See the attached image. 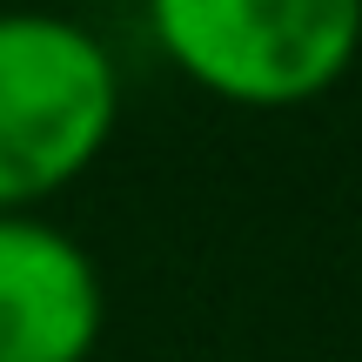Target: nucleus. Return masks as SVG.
<instances>
[{"label":"nucleus","mask_w":362,"mask_h":362,"mask_svg":"<svg viewBox=\"0 0 362 362\" xmlns=\"http://www.w3.org/2000/svg\"><path fill=\"white\" fill-rule=\"evenodd\" d=\"M148 40L208 101L288 115L362 61V0H141Z\"/></svg>","instance_id":"obj_2"},{"label":"nucleus","mask_w":362,"mask_h":362,"mask_svg":"<svg viewBox=\"0 0 362 362\" xmlns=\"http://www.w3.org/2000/svg\"><path fill=\"white\" fill-rule=\"evenodd\" d=\"M121 61L94 27L0 7V215H40L107 155L121 128Z\"/></svg>","instance_id":"obj_1"},{"label":"nucleus","mask_w":362,"mask_h":362,"mask_svg":"<svg viewBox=\"0 0 362 362\" xmlns=\"http://www.w3.org/2000/svg\"><path fill=\"white\" fill-rule=\"evenodd\" d=\"M101 329L94 255L47 215H0V362H88Z\"/></svg>","instance_id":"obj_3"}]
</instances>
